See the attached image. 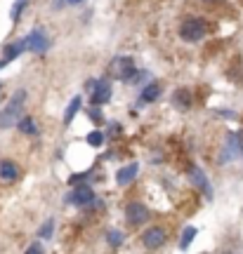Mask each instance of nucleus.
I'll return each instance as SVG.
<instances>
[{"label":"nucleus","instance_id":"dca6fc26","mask_svg":"<svg viewBox=\"0 0 243 254\" xmlns=\"http://www.w3.org/2000/svg\"><path fill=\"white\" fill-rule=\"evenodd\" d=\"M81 106H83V99L81 97H73L71 101H69V106H66V113H64V123L66 125H71V120H73V116L81 111Z\"/></svg>","mask_w":243,"mask_h":254},{"label":"nucleus","instance_id":"5701e85b","mask_svg":"<svg viewBox=\"0 0 243 254\" xmlns=\"http://www.w3.org/2000/svg\"><path fill=\"white\" fill-rule=\"evenodd\" d=\"M28 252H43V247H40V245H31V247H28Z\"/></svg>","mask_w":243,"mask_h":254},{"label":"nucleus","instance_id":"f8f14e48","mask_svg":"<svg viewBox=\"0 0 243 254\" xmlns=\"http://www.w3.org/2000/svg\"><path fill=\"white\" fill-rule=\"evenodd\" d=\"M137 174H139V165H137V163H130V165L121 167V170L116 172V182L121 184V186H125V184H130L132 179H135Z\"/></svg>","mask_w":243,"mask_h":254},{"label":"nucleus","instance_id":"1a4fd4ad","mask_svg":"<svg viewBox=\"0 0 243 254\" xmlns=\"http://www.w3.org/2000/svg\"><path fill=\"white\" fill-rule=\"evenodd\" d=\"M189 177H191V182L196 184V189L203 190V195H206L208 200H213V186H210V182H208V177L203 174V170L194 165V167L189 170Z\"/></svg>","mask_w":243,"mask_h":254},{"label":"nucleus","instance_id":"aec40b11","mask_svg":"<svg viewBox=\"0 0 243 254\" xmlns=\"http://www.w3.org/2000/svg\"><path fill=\"white\" fill-rule=\"evenodd\" d=\"M19 129L24 132V134H38V127L33 123V118H21L19 120Z\"/></svg>","mask_w":243,"mask_h":254},{"label":"nucleus","instance_id":"f257e3e1","mask_svg":"<svg viewBox=\"0 0 243 254\" xmlns=\"http://www.w3.org/2000/svg\"><path fill=\"white\" fill-rule=\"evenodd\" d=\"M24 101H26V90H17L14 94H12V99L7 101L5 111L0 113V127H2V129L12 127L19 120V116H21V109H24Z\"/></svg>","mask_w":243,"mask_h":254},{"label":"nucleus","instance_id":"a878e982","mask_svg":"<svg viewBox=\"0 0 243 254\" xmlns=\"http://www.w3.org/2000/svg\"><path fill=\"white\" fill-rule=\"evenodd\" d=\"M0 87H2V85H0Z\"/></svg>","mask_w":243,"mask_h":254},{"label":"nucleus","instance_id":"393cba45","mask_svg":"<svg viewBox=\"0 0 243 254\" xmlns=\"http://www.w3.org/2000/svg\"><path fill=\"white\" fill-rule=\"evenodd\" d=\"M208 2H213V0H208Z\"/></svg>","mask_w":243,"mask_h":254},{"label":"nucleus","instance_id":"b1692460","mask_svg":"<svg viewBox=\"0 0 243 254\" xmlns=\"http://www.w3.org/2000/svg\"><path fill=\"white\" fill-rule=\"evenodd\" d=\"M76 2H81V0H69V5H76Z\"/></svg>","mask_w":243,"mask_h":254},{"label":"nucleus","instance_id":"f03ea898","mask_svg":"<svg viewBox=\"0 0 243 254\" xmlns=\"http://www.w3.org/2000/svg\"><path fill=\"white\" fill-rule=\"evenodd\" d=\"M206 31H208V26L203 19L191 17L180 26V36H182V40H187V43H198L201 38L206 36Z\"/></svg>","mask_w":243,"mask_h":254},{"label":"nucleus","instance_id":"39448f33","mask_svg":"<svg viewBox=\"0 0 243 254\" xmlns=\"http://www.w3.org/2000/svg\"><path fill=\"white\" fill-rule=\"evenodd\" d=\"M125 219L127 224H132V226H139V224H144L149 221V209H146L144 202H130L125 207Z\"/></svg>","mask_w":243,"mask_h":254},{"label":"nucleus","instance_id":"9d476101","mask_svg":"<svg viewBox=\"0 0 243 254\" xmlns=\"http://www.w3.org/2000/svg\"><path fill=\"white\" fill-rule=\"evenodd\" d=\"M111 99V85H109L107 80H99L97 85H95V90H92V106H99V104H107V101Z\"/></svg>","mask_w":243,"mask_h":254},{"label":"nucleus","instance_id":"423d86ee","mask_svg":"<svg viewBox=\"0 0 243 254\" xmlns=\"http://www.w3.org/2000/svg\"><path fill=\"white\" fill-rule=\"evenodd\" d=\"M24 43H26V50H31V52H45L47 50V36L45 31H40V28H36V31H31L26 38H24Z\"/></svg>","mask_w":243,"mask_h":254},{"label":"nucleus","instance_id":"7ed1b4c3","mask_svg":"<svg viewBox=\"0 0 243 254\" xmlns=\"http://www.w3.org/2000/svg\"><path fill=\"white\" fill-rule=\"evenodd\" d=\"M109 73H111L114 78H118V80H132V75L137 73V68H135V64H132L130 57H118V59L111 62Z\"/></svg>","mask_w":243,"mask_h":254},{"label":"nucleus","instance_id":"412c9836","mask_svg":"<svg viewBox=\"0 0 243 254\" xmlns=\"http://www.w3.org/2000/svg\"><path fill=\"white\" fill-rule=\"evenodd\" d=\"M52 231H54V219H50V221H45V224L40 226V231H38V236L43 238V240H47V238L52 236Z\"/></svg>","mask_w":243,"mask_h":254},{"label":"nucleus","instance_id":"4be33fe9","mask_svg":"<svg viewBox=\"0 0 243 254\" xmlns=\"http://www.w3.org/2000/svg\"><path fill=\"white\" fill-rule=\"evenodd\" d=\"M88 144H90V146H102V144H104V134H102L99 129L90 132V134H88Z\"/></svg>","mask_w":243,"mask_h":254},{"label":"nucleus","instance_id":"0eeeda50","mask_svg":"<svg viewBox=\"0 0 243 254\" xmlns=\"http://www.w3.org/2000/svg\"><path fill=\"white\" fill-rule=\"evenodd\" d=\"M142 240H144L146 250H158V247H163V243H165V231H163L161 226L146 228L144 236H142Z\"/></svg>","mask_w":243,"mask_h":254},{"label":"nucleus","instance_id":"6e6552de","mask_svg":"<svg viewBox=\"0 0 243 254\" xmlns=\"http://www.w3.org/2000/svg\"><path fill=\"white\" fill-rule=\"evenodd\" d=\"M243 151V144L241 139H239V134H227V141H225V153H222V163H227V160H234V158H239Z\"/></svg>","mask_w":243,"mask_h":254},{"label":"nucleus","instance_id":"a211bd4d","mask_svg":"<svg viewBox=\"0 0 243 254\" xmlns=\"http://www.w3.org/2000/svg\"><path fill=\"white\" fill-rule=\"evenodd\" d=\"M28 0H14V5H12V9H9V19L12 21H19V17H21V12L26 9Z\"/></svg>","mask_w":243,"mask_h":254},{"label":"nucleus","instance_id":"4468645a","mask_svg":"<svg viewBox=\"0 0 243 254\" xmlns=\"http://www.w3.org/2000/svg\"><path fill=\"white\" fill-rule=\"evenodd\" d=\"M0 179H5V182H17L19 167L12 163V160H2V163H0Z\"/></svg>","mask_w":243,"mask_h":254},{"label":"nucleus","instance_id":"20e7f679","mask_svg":"<svg viewBox=\"0 0 243 254\" xmlns=\"http://www.w3.org/2000/svg\"><path fill=\"white\" fill-rule=\"evenodd\" d=\"M69 202L71 205H78V207H85V205H90V202H97L95 200V190L88 186V184H76V189L69 193Z\"/></svg>","mask_w":243,"mask_h":254},{"label":"nucleus","instance_id":"2eb2a0df","mask_svg":"<svg viewBox=\"0 0 243 254\" xmlns=\"http://www.w3.org/2000/svg\"><path fill=\"white\" fill-rule=\"evenodd\" d=\"M158 97H161V85H158V82H151V85H146L144 90H142L139 104H151V101H156Z\"/></svg>","mask_w":243,"mask_h":254},{"label":"nucleus","instance_id":"9b49d317","mask_svg":"<svg viewBox=\"0 0 243 254\" xmlns=\"http://www.w3.org/2000/svg\"><path fill=\"white\" fill-rule=\"evenodd\" d=\"M24 50H26V43H24V40H17V43L7 45L5 47V52H2V59H0V68H2V66H7L9 62H14Z\"/></svg>","mask_w":243,"mask_h":254},{"label":"nucleus","instance_id":"6ab92c4d","mask_svg":"<svg viewBox=\"0 0 243 254\" xmlns=\"http://www.w3.org/2000/svg\"><path fill=\"white\" fill-rule=\"evenodd\" d=\"M123 231H116V228H111V231H109L107 233V240H109V245L111 247H121L123 245Z\"/></svg>","mask_w":243,"mask_h":254},{"label":"nucleus","instance_id":"f3484780","mask_svg":"<svg viewBox=\"0 0 243 254\" xmlns=\"http://www.w3.org/2000/svg\"><path fill=\"white\" fill-rule=\"evenodd\" d=\"M196 233H198V231H196L194 226H187L184 231H182V240H180V247H182V250H187V247H189L191 243H194Z\"/></svg>","mask_w":243,"mask_h":254},{"label":"nucleus","instance_id":"ddd939ff","mask_svg":"<svg viewBox=\"0 0 243 254\" xmlns=\"http://www.w3.org/2000/svg\"><path fill=\"white\" fill-rule=\"evenodd\" d=\"M172 104L177 106V109H182V111H187V109H191V104H194V97H191V92L189 90H177L175 94H172Z\"/></svg>","mask_w":243,"mask_h":254}]
</instances>
